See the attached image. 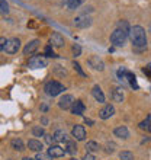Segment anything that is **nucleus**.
Here are the masks:
<instances>
[{
  "label": "nucleus",
  "instance_id": "nucleus-13",
  "mask_svg": "<svg viewBox=\"0 0 151 160\" xmlns=\"http://www.w3.org/2000/svg\"><path fill=\"white\" fill-rule=\"evenodd\" d=\"M66 154V148H63L61 146H50L48 148V156L54 157H63Z\"/></svg>",
  "mask_w": 151,
  "mask_h": 160
},
{
  "label": "nucleus",
  "instance_id": "nucleus-40",
  "mask_svg": "<svg viewBox=\"0 0 151 160\" xmlns=\"http://www.w3.org/2000/svg\"><path fill=\"white\" fill-rule=\"evenodd\" d=\"M41 122L44 124V125H46V124H48V118H45V117H44V118L41 119Z\"/></svg>",
  "mask_w": 151,
  "mask_h": 160
},
{
  "label": "nucleus",
  "instance_id": "nucleus-24",
  "mask_svg": "<svg viewBox=\"0 0 151 160\" xmlns=\"http://www.w3.org/2000/svg\"><path fill=\"white\" fill-rule=\"evenodd\" d=\"M84 2H86V0H68V2H67V6H68V9H70V10H74V9L80 8V6H81Z\"/></svg>",
  "mask_w": 151,
  "mask_h": 160
},
{
  "label": "nucleus",
  "instance_id": "nucleus-3",
  "mask_svg": "<svg viewBox=\"0 0 151 160\" xmlns=\"http://www.w3.org/2000/svg\"><path fill=\"white\" fill-rule=\"evenodd\" d=\"M126 38H128V34L116 28V29L112 32V35H110V42H112L115 47H124L126 42Z\"/></svg>",
  "mask_w": 151,
  "mask_h": 160
},
{
  "label": "nucleus",
  "instance_id": "nucleus-34",
  "mask_svg": "<svg viewBox=\"0 0 151 160\" xmlns=\"http://www.w3.org/2000/svg\"><path fill=\"white\" fill-rule=\"evenodd\" d=\"M143 72H144V74H145V76H148L151 79V64H148L147 67H144Z\"/></svg>",
  "mask_w": 151,
  "mask_h": 160
},
{
  "label": "nucleus",
  "instance_id": "nucleus-7",
  "mask_svg": "<svg viewBox=\"0 0 151 160\" xmlns=\"http://www.w3.org/2000/svg\"><path fill=\"white\" fill-rule=\"evenodd\" d=\"M71 135L74 137V140H77V141H83V140L86 138V130H84V127L83 125L73 127Z\"/></svg>",
  "mask_w": 151,
  "mask_h": 160
},
{
  "label": "nucleus",
  "instance_id": "nucleus-42",
  "mask_svg": "<svg viewBox=\"0 0 151 160\" xmlns=\"http://www.w3.org/2000/svg\"><path fill=\"white\" fill-rule=\"evenodd\" d=\"M70 160H77V159H70Z\"/></svg>",
  "mask_w": 151,
  "mask_h": 160
},
{
  "label": "nucleus",
  "instance_id": "nucleus-16",
  "mask_svg": "<svg viewBox=\"0 0 151 160\" xmlns=\"http://www.w3.org/2000/svg\"><path fill=\"white\" fill-rule=\"evenodd\" d=\"M113 134L116 135L118 138H122V140H126L128 137H129V131H128V128L124 125L118 127V128H115V131H113Z\"/></svg>",
  "mask_w": 151,
  "mask_h": 160
},
{
  "label": "nucleus",
  "instance_id": "nucleus-18",
  "mask_svg": "<svg viewBox=\"0 0 151 160\" xmlns=\"http://www.w3.org/2000/svg\"><path fill=\"white\" fill-rule=\"evenodd\" d=\"M112 99L115 102H122L124 101V89L122 88H115L112 90Z\"/></svg>",
  "mask_w": 151,
  "mask_h": 160
},
{
  "label": "nucleus",
  "instance_id": "nucleus-22",
  "mask_svg": "<svg viewBox=\"0 0 151 160\" xmlns=\"http://www.w3.org/2000/svg\"><path fill=\"white\" fill-rule=\"evenodd\" d=\"M67 143V150H66V153H70V154H76L77 153V146H76V141L74 140H67L66 141Z\"/></svg>",
  "mask_w": 151,
  "mask_h": 160
},
{
  "label": "nucleus",
  "instance_id": "nucleus-35",
  "mask_svg": "<svg viewBox=\"0 0 151 160\" xmlns=\"http://www.w3.org/2000/svg\"><path fill=\"white\" fill-rule=\"evenodd\" d=\"M106 152H108V153H113V152H115V144H113V143H108V144H106Z\"/></svg>",
  "mask_w": 151,
  "mask_h": 160
},
{
  "label": "nucleus",
  "instance_id": "nucleus-27",
  "mask_svg": "<svg viewBox=\"0 0 151 160\" xmlns=\"http://www.w3.org/2000/svg\"><path fill=\"white\" fill-rule=\"evenodd\" d=\"M118 29H121V31H124V32H126V34H129L131 26L126 21H119L118 22Z\"/></svg>",
  "mask_w": 151,
  "mask_h": 160
},
{
  "label": "nucleus",
  "instance_id": "nucleus-23",
  "mask_svg": "<svg viewBox=\"0 0 151 160\" xmlns=\"http://www.w3.org/2000/svg\"><path fill=\"white\" fill-rule=\"evenodd\" d=\"M139 128H141V130H145V131H151V115H148L144 121L139 122Z\"/></svg>",
  "mask_w": 151,
  "mask_h": 160
},
{
  "label": "nucleus",
  "instance_id": "nucleus-5",
  "mask_svg": "<svg viewBox=\"0 0 151 160\" xmlns=\"http://www.w3.org/2000/svg\"><path fill=\"white\" fill-rule=\"evenodd\" d=\"M46 64H48V60L44 55H34V57L29 58L31 68H44V67H46Z\"/></svg>",
  "mask_w": 151,
  "mask_h": 160
},
{
  "label": "nucleus",
  "instance_id": "nucleus-36",
  "mask_svg": "<svg viewBox=\"0 0 151 160\" xmlns=\"http://www.w3.org/2000/svg\"><path fill=\"white\" fill-rule=\"evenodd\" d=\"M44 137H45V141L48 144H50V146H52V141H54V137H52V135H44Z\"/></svg>",
  "mask_w": 151,
  "mask_h": 160
},
{
  "label": "nucleus",
  "instance_id": "nucleus-9",
  "mask_svg": "<svg viewBox=\"0 0 151 160\" xmlns=\"http://www.w3.org/2000/svg\"><path fill=\"white\" fill-rule=\"evenodd\" d=\"M50 45L51 47H57V48H61L64 45V37L60 32H54L50 38Z\"/></svg>",
  "mask_w": 151,
  "mask_h": 160
},
{
  "label": "nucleus",
  "instance_id": "nucleus-30",
  "mask_svg": "<svg viewBox=\"0 0 151 160\" xmlns=\"http://www.w3.org/2000/svg\"><path fill=\"white\" fill-rule=\"evenodd\" d=\"M73 67H74V70H76V72H77V73H79L80 76L86 77V73L83 72V68H81V66H80L79 63H76V61H74V63H73Z\"/></svg>",
  "mask_w": 151,
  "mask_h": 160
},
{
  "label": "nucleus",
  "instance_id": "nucleus-14",
  "mask_svg": "<svg viewBox=\"0 0 151 160\" xmlns=\"http://www.w3.org/2000/svg\"><path fill=\"white\" fill-rule=\"evenodd\" d=\"M70 109H71V114L74 115H83L84 111H86V105L81 101H74Z\"/></svg>",
  "mask_w": 151,
  "mask_h": 160
},
{
  "label": "nucleus",
  "instance_id": "nucleus-1",
  "mask_svg": "<svg viewBox=\"0 0 151 160\" xmlns=\"http://www.w3.org/2000/svg\"><path fill=\"white\" fill-rule=\"evenodd\" d=\"M129 38H131V42H132V45L137 47V48H145L147 45V35H145V29H144L143 26H132L129 29Z\"/></svg>",
  "mask_w": 151,
  "mask_h": 160
},
{
  "label": "nucleus",
  "instance_id": "nucleus-15",
  "mask_svg": "<svg viewBox=\"0 0 151 160\" xmlns=\"http://www.w3.org/2000/svg\"><path fill=\"white\" fill-rule=\"evenodd\" d=\"M28 148L29 150H32V152H37V153H41L42 148H44V146H42L41 141H38L37 138H32L28 141Z\"/></svg>",
  "mask_w": 151,
  "mask_h": 160
},
{
  "label": "nucleus",
  "instance_id": "nucleus-26",
  "mask_svg": "<svg viewBox=\"0 0 151 160\" xmlns=\"http://www.w3.org/2000/svg\"><path fill=\"white\" fill-rule=\"evenodd\" d=\"M32 135H34V137H44V135H45V130H44L41 125H37L32 128Z\"/></svg>",
  "mask_w": 151,
  "mask_h": 160
},
{
  "label": "nucleus",
  "instance_id": "nucleus-11",
  "mask_svg": "<svg viewBox=\"0 0 151 160\" xmlns=\"http://www.w3.org/2000/svg\"><path fill=\"white\" fill-rule=\"evenodd\" d=\"M38 47H39V39H32V41H29L25 45V48H23V54L25 55H32L35 51L38 50Z\"/></svg>",
  "mask_w": 151,
  "mask_h": 160
},
{
  "label": "nucleus",
  "instance_id": "nucleus-17",
  "mask_svg": "<svg viewBox=\"0 0 151 160\" xmlns=\"http://www.w3.org/2000/svg\"><path fill=\"white\" fill-rule=\"evenodd\" d=\"M92 95L99 103H103V102H105V95H103V92H102V89L99 88V86H95V88L92 89Z\"/></svg>",
  "mask_w": 151,
  "mask_h": 160
},
{
  "label": "nucleus",
  "instance_id": "nucleus-2",
  "mask_svg": "<svg viewBox=\"0 0 151 160\" xmlns=\"http://www.w3.org/2000/svg\"><path fill=\"white\" fill-rule=\"evenodd\" d=\"M44 90H45V93L48 96L54 98V96H58L60 93H63L64 90H66V88H64V84H61L60 82H57V80H50V82L45 84Z\"/></svg>",
  "mask_w": 151,
  "mask_h": 160
},
{
  "label": "nucleus",
  "instance_id": "nucleus-20",
  "mask_svg": "<svg viewBox=\"0 0 151 160\" xmlns=\"http://www.w3.org/2000/svg\"><path fill=\"white\" fill-rule=\"evenodd\" d=\"M54 141H57V143H61V141H67V134L64 132V131H61V130H57L54 132Z\"/></svg>",
  "mask_w": 151,
  "mask_h": 160
},
{
  "label": "nucleus",
  "instance_id": "nucleus-21",
  "mask_svg": "<svg viewBox=\"0 0 151 160\" xmlns=\"http://www.w3.org/2000/svg\"><path fill=\"white\" fill-rule=\"evenodd\" d=\"M124 79H128V80H129V84L132 86V88L138 89V83H137V77H135V74H132L131 72H128V70H126L125 77H124Z\"/></svg>",
  "mask_w": 151,
  "mask_h": 160
},
{
  "label": "nucleus",
  "instance_id": "nucleus-29",
  "mask_svg": "<svg viewBox=\"0 0 151 160\" xmlns=\"http://www.w3.org/2000/svg\"><path fill=\"white\" fill-rule=\"evenodd\" d=\"M9 12V4L6 0H0V13L2 15H4V13Z\"/></svg>",
  "mask_w": 151,
  "mask_h": 160
},
{
  "label": "nucleus",
  "instance_id": "nucleus-41",
  "mask_svg": "<svg viewBox=\"0 0 151 160\" xmlns=\"http://www.w3.org/2000/svg\"><path fill=\"white\" fill-rule=\"evenodd\" d=\"M22 160H35V159H31V157H23Z\"/></svg>",
  "mask_w": 151,
  "mask_h": 160
},
{
  "label": "nucleus",
  "instance_id": "nucleus-12",
  "mask_svg": "<svg viewBox=\"0 0 151 160\" xmlns=\"http://www.w3.org/2000/svg\"><path fill=\"white\" fill-rule=\"evenodd\" d=\"M74 25L77 26V28H87V26L92 25V18H89V16H79V18H76L74 19Z\"/></svg>",
  "mask_w": 151,
  "mask_h": 160
},
{
  "label": "nucleus",
  "instance_id": "nucleus-37",
  "mask_svg": "<svg viewBox=\"0 0 151 160\" xmlns=\"http://www.w3.org/2000/svg\"><path fill=\"white\" fill-rule=\"evenodd\" d=\"M83 160H96V159H95V156H93L92 153H86V156L83 157Z\"/></svg>",
  "mask_w": 151,
  "mask_h": 160
},
{
  "label": "nucleus",
  "instance_id": "nucleus-33",
  "mask_svg": "<svg viewBox=\"0 0 151 160\" xmlns=\"http://www.w3.org/2000/svg\"><path fill=\"white\" fill-rule=\"evenodd\" d=\"M45 55H46V57H57V54L52 51V47H51V45L45 47Z\"/></svg>",
  "mask_w": 151,
  "mask_h": 160
},
{
  "label": "nucleus",
  "instance_id": "nucleus-28",
  "mask_svg": "<svg viewBox=\"0 0 151 160\" xmlns=\"http://www.w3.org/2000/svg\"><path fill=\"white\" fill-rule=\"evenodd\" d=\"M119 159L121 160H135V157H134V154H132L131 152H121Z\"/></svg>",
  "mask_w": 151,
  "mask_h": 160
},
{
  "label": "nucleus",
  "instance_id": "nucleus-6",
  "mask_svg": "<svg viewBox=\"0 0 151 160\" xmlns=\"http://www.w3.org/2000/svg\"><path fill=\"white\" fill-rule=\"evenodd\" d=\"M87 63H89V66L92 68H95V70H99V72H103V70H105V63H103L97 55H92V57L87 60Z\"/></svg>",
  "mask_w": 151,
  "mask_h": 160
},
{
  "label": "nucleus",
  "instance_id": "nucleus-19",
  "mask_svg": "<svg viewBox=\"0 0 151 160\" xmlns=\"http://www.w3.org/2000/svg\"><path fill=\"white\" fill-rule=\"evenodd\" d=\"M10 146H12V148L13 150H16V152H23V150H25V144H23V141H22L21 138L12 140Z\"/></svg>",
  "mask_w": 151,
  "mask_h": 160
},
{
  "label": "nucleus",
  "instance_id": "nucleus-38",
  "mask_svg": "<svg viewBox=\"0 0 151 160\" xmlns=\"http://www.w3.org/2000/svg\"><path fill=\"white\" fill-rule=\"evenodd\" d=\"M6 41H7V39H6V38H3V37L0 38V48H3V45H4V44H6Z\"/></svg>",
  "mask_w": 151,
  "mask_h": 160
},
{
  "label": "nucleus",
  "instance_id": "nucleus-4",
  "mask_svg": "<svg viewBox=\"0 0 151 160\" xmlns=\"http://www.w3.org/2000/svg\"><path fill=\"white\" fill-rule=\"evenodd\" d=\"M19 48H21V41H19V38H10L6 41V44L3 45L2 50H3L6 54H16L17 51H19Z\"/></svg>",
  "mask_w": 151,
  "mask_h": 160
},
{
  "label": "nucleus",
  "instance_id": "nucleus-31",
  "mask_svg": "<svg viewBox=\"0 0 151 160\" xmlns=\"http://www.w3.org/2000/svg\"><path fill=\"white\" fill-rule=\"evenodd\" d=\"M35 160H52V157L48 156V154H44V153H38L37 156H35Z\"/></svg>",
  "mask_w": 151,
  "mask_h": 160
},
{
  "label": "nucleus",
  "instance_id": "nucleus-10",
  "mask_svg": "<svg viewBox=\"0 0 151 160\" xmlns=\"http://www.w3.org/2000/svg\"><path fill=\"white\" fill-rule=\"evenodd\" d=\"M113 114H115V106L110 105V103L105 105L100 111H99V117H100L102 119H108V118H110V117H112Z\"/></svg>",
  "mask_w": 151,
  "mask_h": 160
},
{
  "label": "nucleus",
  "instance_id": "nucleus-39",
  "mask_svg": "<svg viewBox=\"0 0 151 160\" xmlns=\"http://www.w3.org/2000/svg\"><path fill=\"white\" fill-rule=\"evenodd\" d=\"M84 122H86L87 125H93V124H95V122H93L92 119H89V118H84Z\"/></svg>",
  "mask_w": 151,
  "mask_h": 160
},
{
  "label": "nucleus",
  "instance_id": "nucleus-8",
  "mask_svg": "<svg viewBox=\"0 0 151 160\" xmlns=\"http://www.w3.org/2000/svg\"><path fill=\"white\" fill-rule=\"evenodd\" d=\"M73 102H74V98H73L71 95H64V96L58 101V106L61 108V109L67 111V109H70V108H71Z\"/></svg>",
  "mask_w": 151,
  "mask_h": 160
},
{
  "label": "nucleus",
  "instance_id": "nucleus-25",
  "mask_svg": "<svg viewBox=\"0 0 151 160\" xmlns=\"http://www.w3.org/2000/svg\"><path fill=\"white\" fill-rule=\"evenodd\" d=\"M86 150H87V153H95L99 150V144L96 143V141H87V144H86Z\"/></svg>",
  "mask_w": 151,
  "mask_h": 160
},
{
  "label": "nucleus",
  "instance_id": "nucleus-32",
  "mask_svg": "<svg viewBox=\"0 0 151 160\" xmlns=\"http://www.w3.org/2000/svg\"><path fill=\"white\" fill-rule=\"evenodd\" d=\"M73 54H74V57H79V55L81 54V47H80L79 44H74V45H73Z\"/></svg>",
  "mask_w": 151,
  "mask_h": 160
}]
</instances>
